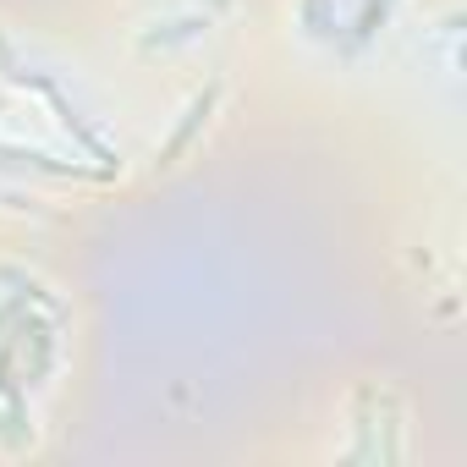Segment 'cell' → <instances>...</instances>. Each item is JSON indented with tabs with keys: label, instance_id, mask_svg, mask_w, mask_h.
Instances as JSON below:
<instances>
[{
	"label": "cell",
	"instance_id": "6da1fadb",
	"mask_svg": "<svg viewBox=\"0 0 467 467\" xmlns=\"http://www.w3.org/2000/svg\"><path fill=\"white\" fill-rule=\"evenodd\" d=\"M182 171L67 0H0V237H83Z\"/></svg>",
	"mask_w": 467,
	"mask_h": 467
},
{
	"label": "cell",
	"instance_id": "7a4b0ae2",
	"mask_svg": "<svg viewBox=\"0 0 467 467\" xmlns=\"http://www.w3.org/2000/svg\"><path fill=\"white\" fill-rule=\"evenodd\" d=\"M462 34L467 0H259L248 127L462 149Z\"/></svg>",
	"mask_w": 467,
	"mask_h": 467
},
{
	"label": "cell",
	"instance_id": "3957f363",
	"mask_svg": "<svg viewBox=\"0 0 467 467\" xmlns=\"http://www.w3.org/2000/svg\"><path fill=\"white\" fill-rule=\"evenodd\" d=\"M99 390V292L78 237H0V467L78 445Z\"/></svg>",
	"mask_w": 467,
	"mask_h": 467
},
{
	"label": "cell",
	"instance_id": "277c9868",
	"mask_svg": "<svg viewBox=\"0 0 467 467\" xmlns=\"http://www.w3.org/2000/svg\"><path fill=\"white\" fill-rule=\"evenodd\" d=\"M116 78L160 116L182 171L248 127L259 0H67Z\"/></svg>",
	"mask_w": 467,
	"mask_h": 467
},
{
	"label": "cell",
	"instance_id": "5b68a950",
	"mask_svg": "<svg viewBox=\"0 0 467 467\" xmlns=\"http://www.w3.org/2000/svg\"><path fill=\"white\" fill-rule=\"evenodd\" d=\"M358 160V254L396 319L451 341L462 330V149L390 143Z\"/></svg>",
	"mask_w": 467,
	"mask_h": 467
},
{
	"label": "cell",
	"instance_id": "8992f818",
	"mask_svg": "<svg viewBox=\"0 0 467 467\" xmlns=\"http://www.w3.org/2000/svg\"><path fill=\"white\" fill-rule=\"evenodd\" d=\"M440 434L445 418L407 363L352 352L303 374L243 440V456L275 467H412L440 456Z\"/></svg>",
	"mask_w": 467,
	"mask_h": 467
}]
</instances>
